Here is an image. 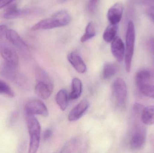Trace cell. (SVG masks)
<instances>
[{
  "instance_id": "6da1fadb",
  "label": "cell",
  "mask_w": 154,
  "mask_h": 153,
  "mask_svg": "<svg viewBox=\"0 0 154 153\" xmlns=\"http://www.w3.org/2000/svg\"><path fill=\"white\" fill-rule=\"evenodd\" d=\"M70 21V16L68 12L65 10L59 11L51 17L36 23L32 28L33 31L51 29L66 26Z\"/></svg>"
},
{
  "instance_id": "7a4b0ae2",
  "label": "cell",
  "mask_w": 154,
  "mask_h": 153,
  "mask_svg": "<svg viewBox=\"0 0 154 153\" xmlns=\"http://www.w3.org/2000/svg\"><path fill=\"white\" fill-rule=\"evenodd\" d=\"M26 120L30 137L29 152L36 153L38 149L40 141V125L33 115L26 114Z\"/></svg>"
},
{
  "instance_id": "3957f363",
  "label": "cell",
  "mask_w": 154,
  "mask_h": 153,
  "mask_svg": "<svg viewBox=\"0 0 154 153\" xmlns=\"http://www.w3.org/2000/svg\"><path fill=\"white\" fill-rule=\"evenodd\" d=\"M135 42V28L132 20H129L128 24L126 34L125 52V61L126 71L129 72L131 71L132 59L134 50Z\"/></svg>"
},
{
  "instance_id": "277c9868",
  "label": "cell",
  "mask_w": 154,
  "mask_h": 153,
  "mask_svg": "<svg viewBox=\"0 0 154 153\" xmlns=\"http://www.w3.org/2000/svg\"><path fill=\"white\" fill-rule=\"evenodd\" d=\"M112 96L118 107L124 108L125 107L128 96L127 87L125 80L118 77L112 84Z\"/></svg>"
},
{
  "instance_id": "5b68a950",
  "label": "cell",
  "mask_w": 154,
  "mask_h": 153,
  "mask_svg": "<svg viewBox=\"0 0 154 153\" xmlns=\"http://www.w3.org/2000/svg\"><path fill=\"white\" fill-rule=\"evenodd\" d=\"M146 138V132L145 128L142 126L137 127L130 136L129 145L134 150H140L144 145Z\"/></svg>"
},
{
  "instance_id": "8992f818",
  "label": "cell",
  "mask_w": 154,
  "mask_h": 153,
  "mask_svg": "<svg viewBox=\"0 0 154 153\" xmlns=\"http://www.w3.org/2000/svg\"><path fill=\"white\" fill-rule=\"evenodd\" d=\"M25 114L29 115H40L44 117L48 116V108L42 101L39 99L31 100L29 101L24 107Z\"/></svg>"
},
{
  "instance_id": "52a82bcc",
  "label": "cell",
  "mask_w": 154,
  "mask_h": 153,
  "mask_svg": "<svg viewBox=\"0 0 154 153\" xmlns=\"http://www.w3.org/2000/svg\"><path fill=\"white\" fill-rule=\"evenodd\" d=\"M0 54L4 62L18 65L19 57L16 51L11 46L5 43L0 45Z\"/></svg>"
},
{
  "instance_id": "ba28073f",
  "label": "cell",
  "mask_w": 154,
  "mask_h": 153,
  "mask_svg": "<svg viewBox=\"0 0 154 153\" xmlns=\"http://www.w3.org/2000/svg\"><path fill=\"white\" fill-rule=\"evenodd\" d=\"M111 50L118 62L120 63L125 59V47L121 38L116 37L111 41Z\"/></svg>"
},
{
  "instance_id": "9c48e42d",
  "label": "cell",
  "mask_w": 154,
  "mask_h": 153,
  "mask_svg": "<svg viewBox=\"0 0 154 153\" xmlns=\"http://www.w3.org/2000/svg\"><path fill=\"white\" fill-rule=\"evenodd\" d=\"M89 102L83 99L72 109L68 115V119L70 122H75L81 118L89 107Z\"/></svg>"
},
{
  "instance_id": "30bf717a",
  "label": "cell",
  "mask_w": 154,
  "mask_h": 153,
  "mask_svg": "<svg viewBox=\"0 0 154 153\" xmlns=\"http://www.w3.org/2000/svg\"><path fill=\"white\" fill-rule=\"evenodd\" d=\"M53 85L52 82H38L35 88L36 94L42 99H49L52 94Z\"/></svg>"
},
{
  "instance_id": "8fae6325",
  "label": "cell",
  "mask_w": 154,
  "mask_h": 153,
  "mask_svg": "<svg viewBox=\"0 0 154 153\" xmlns=\"http://www.w3.org/2000/svg\"><path fill=\"white\" fill-rule=\"evenodd\" d=\"M123 13V6L122 4L118 2L112 5L108 11L107 17L110 24H118L122 19Z\"/></svg>"
},
{
  "instance_id": "7c38bea8",
  "label": "cell",
  "mask_w": 154,
  "mask_h": 153,
  "mask_svg": "<svg viewBox=\"0 0 154 153\" xmlns=\"http://www.w3.org/2000/svg\"><path fill=\"white\" fill-rule=\"evenodd\" d=\"M18 65L4 62L1 74L5 78L15 82L20 73L18 72Z\"/></svg>"
},
{
  "instance_id": "4fadbf2b",
  "label": "cell",
  "mask_w": 154,
  "mask_h": 153,
  "mask_svg": "<svg viewBox=\"0 0 154 153\" xmlns=\"http://www.w3.org/2000/svg\"><path fill=\"white\" fill-rule=\"evenodd\" d=\"M67 59L70 64L78 72L85 73L87 67L81 57L76 52H71L67 55Z\"/></svg>"
},
{
  "instance_id": "5bb4252c",
  "label": "cell",
  "mask_w": 154,
  "mask_h": 153,
  "mask_svg": "<svg viewBox=\"0 0 154 153\" xmlns=\"http://www.w3.org/2000/svg\"><path fill=\"white\" fill-rule=\"evenodd\" d=\"M31 11L28 9H19L15 4L9 5L5 10L3 17L6 19H14L27 14Z\"/></svg>"
},
{
  "instance_id": "9a60e30c",
  "label": "cell",
  "mask_w": 154,
  "mask_h": 153,
  "mask_svg": "<svg viewBox=\"0 0 154 153\" xmlns=\"http://www.w3.org/2000/svg\"><path fill=\"white\" fill-rule=\"evenodd\" d=\"M7 40L14 46L20 49L27 48L28 46L15 31L7 29L5 33Z\"/></svg>"
},
{
  "instance_id": "2e32d148",
  "label": "cell",
  "mask_w": 154,
  "mask_h": 153,
  "mask_svg": "<svg viewBox=\"0 0 154 153\" xmlns=\"http://www.w3.org/2000/svg\"><path fill=\"white\" fill-rule=\"evenodd\" d=\"M82 141L81 138L76 137L68 141L61 149V153H73L77 152V150L81 149Z\"/></svg>"
},
{
  "instance_id": "e0dca14e",
  "label": "cell",
  "mask_w": 154,
  "mask_h": 153,
  "mask_svg": "<svg viewBox=\"0 0 154 153\" xmlns=\"http://www.w3.org/2000/svg\"><path fill=\"white\" fill-rule=\"evenodd\" d=\"M151 78L152 74L151 72L148 70L143 69L138 71L135 77L136 84L137 88L139 89L142 86L149 84Z\"/></svg>"
},
{
  "instance_id": "ac0fdd59",
  "label": "cell",
  "mask_w": 154,
  "mask_h": 153,
  "mask_svg": "<svg viewBox=\"0 0 154 153\" xmlns=\"http://www.w3.org/2000/svg\"><path fill=\"white\" fill-rule=\"evenodd\" d=\"M82 84L81 81L78 78H75L72 80L71 91L69 99L75 100L79 99L82 93Z\"/></svg>"
},
{
  "instance_id": "d6986e66",
  "label": "cell",
  "mask_w": 154,
  "mask_h": 153,
  "mask_svg": "<svg viewBox=\"0 0 154 153\" xmlns=\"http://www.w3.org/2000/svg\"><path fill=\"white\" fill-rule=\"evenodd\" d=\"M55 99L61 110L64 111L66 109L69 99L66 90L64 89L60 90L56 95Z\"/></svg>"
},
{
  "instance_id": "ffe728a7",
  "label": "cell",
  "mask_w": 154,
  "mask_h": 153,
  "mask_svg": "<svg viewBox=\"0 0 154 153\" xmlns=\"http://www.w3.org/2000/svg\"><path fill=\"white\" fill-rule=\"evenodd\" d=\"M141 119L145 125L154 124V105L144 108L141 114Z\"/></svg>"
},
{
  "instance_id": "44dd1931",
  "label": "cell",
  "mask_w": 154,
  "mask_h": 153,
  "mask_svg": "<svg viewBox=\"0 0 154 153\" xmlns=\"http://www.w3.org/2000/svg\"><path fill=\"white\" fill-rule=\"evenodd\" d=\"M118 66L113 63H106L104 65L102 69V78L107 80L111 78L117 72Z\"/></svg>"
},
{
  "instance_id": "7402d4cb",
  "label": "cell",
  "mask_w": 154,
  "mask_h": 153,
  "mask_svg": "<svg viewBox=\"0 0 154 153\" xmlns=\"http://www.w3.org/2000/svg\"><path fill=\"white\" fill-rule=\"evenodd\" d=\"M117 24H110L109 25L104 31L103 35L104 40L108 43L111 42L114 38L116 37L117 33Z\"/></svg>"
},
{
  "instance_id": "603a6c76",
  "label": "cell",
  "mask_w": 154,
  "mask_h": 153,
  "mask_svg": "<svg viewBox=\"0 0 154 153\" xmlns=\"http://www.w3.org/2000/svg\"><path fill=\"white\" fill-rule=\"evenodd\" d=\"M96 31L95 25L93 22H91L86 26L85 33L81 38V42L84 43L91 39L96 36Z\"/></svg>"
},
{
  "instance_id": "cb8c5ba5",
  "label": "cell",
  "mask_w": 154,
  "mask_h": 153,
  "mask_svg": "<svg viewBox=\"0 0 154 153\" xmlns=\"http://www.w3.org/2000/svg\"><path fill=\"white\" fill-rule=\"evenodd\" d=\"M35 74L37 82H52L47 72L39 66L35 67Z\"/></svg>"
},
{
  "instance_id": "d4e9b609",
  "label": "cell",
  "mask_w": 154,
  "mask_h": 153,
  "mask_svg": "<svg viewBox=\"0 0 154 153\" xmlns=\"http://www.w3.org/2000/svg\"><path fill=\"white\" fill-rule=\"evenodd\" d=\"M0 94L5 95L9 98H13L14 93L7 83L0 80Z\"/></svg>"
},
{
  "instance_id": "484cf974",
  "label": "cell",
  "mask_w": 154,
  "mask_h": 153,
  "mask_svg": "<svg viewBox=\"0 0 154 153\" xmlns=\"http://www.w3.org/2000/svg\"><path fill=\"white\" fill-rule=\"evenodd\" d=\"M138 89L143 95L154 99V85L148 84L142 86Z\"/></svg>"
},
{
  "instance_id": "4316f807",
  "label": "cell",
  "mask_w": 154,
  "mask_h": 153,
  "mask_svg": "<svg viewBox=\"0 0 154 153\" xmlns=\"http://www.w3.org/2000/svg\"><path fill=\"white\" fill-rule=\"evenodd\" d=\"M100 0H89L88 9L89 12L93 14L96 12Z\"/></svg>"
},
{
  "instance_id": "83f0119b",
  "label": "cell",
  "mask_w": 154,
  "mask_h": 153,
  "mask_svg": "<svg viewBox=\"0 0 154 153\" xmlns=\"http://www.w3.org/2000/svg\"><path fill=\"white\" fill-rule=\"evenodd\" d=\"M14 83L20 88H25L27 86V79L24 75L20 73L18 78L16 79V81Z\"/></svg>"
},
{
  "instance_id": "f1b7e54d",
  "label": "cell",
  "mask_w": 154,
  "mask_h": 153,
  "mask_svg": "<svg viewBox=\"0 0 154 153\" xmlns=\"http://www.w3.org/2000/svg\"><path fill=\"white\" fill-rule=\"evenodd\" d=\"M52 131L50 128L46 129L43 132V138L44 140H48L52 136Z\"/></svg>"
},
{
  "instance_id": "f546056e",
  "label": "cell",
  "mask_w": 154,
  "mask_h": 153,
  "mask_svg": "<svg viewBox=\"0 0 154 153\" xmlns=\"http://www.w3.org/2000/svg\"><path fill=\"white\" fill-rule=\"evenodd\" d=\"M147 14L149 18L154 22V5L151 6L147 10Z\"/></svg>"
},
{
  "instance_id": "4dcf8cb0",
  "label": "cell",
  "mask_w": 154,
  "mask_h": 153,
  "mask_svg": "<svg viewBox=\"0 0 154 153\" xmlns=\"http://www.w3.org/2000/svg\"><path fill=\"white\" fill-rule=\"evenodd\" d=\"M7 30V28L5 25H0V39L5 36Z\"/></svg>"
},
{
  "instance_id": "1f68e13d",
  "label": "cell",
  "mask_w": 154,
  "mask_h": 153,
  "mask_svg": "<svg viewBox=\"0 0 154 153\" xmlns=\"http://www.w3.org/2000/svg\"><path fill=\"white\" fill-rule=\"evenodd\" d=\"M14 0H0V9L11 3Z\"/></svg>"
},
{
  "instance_id": "d6a6232c",
  "label": "cell",
  "mask_w": 154,
  "mask_h": 153,
  "mask_svg": "<svg viewBox=\"0 0 154 153\" xmlns=\"http://www.w3.org/2000/svg\"><path fill=\"white\" fill-rule=\"evenodd\" d=\"M17 116H18V113L16 111H14L12 113L11 117H10V124H12V125L14 124L17 119Z\"/></svg>"
},
{
  "instance_id": "836d02e7",
  "label": "cell",
  "mask_w": 154,
  "mask_h": 153,
  "mask_svg": "<svg viewBox=\"0 0 154 153\" xmlns=\"http://www.w3.org/2000/svg\"><path fill=\"white\" fill-rule=\"evenodd\" d=\"M151 1H152L153 2H154V0H151Z\"/></svg>"
}]
</instances>
